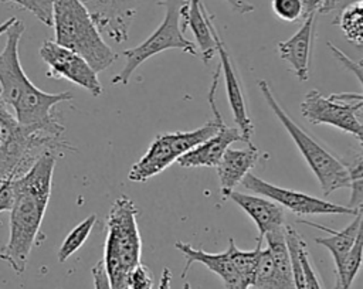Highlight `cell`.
Wrapping results in <instances>:
<instances>
[{
  "label": "cell",
  "instance_id": "cell-24",
  "mask_svg": "<svg viewBox=\"0 0 363 289\" xmlns=\"http://www.w3.org/2000/svg\"><path fill=\"white\" fill-rule=\"evenodd\" d=\"M363 255V238L362 234L356 238L352 249L347 252L339 269L335 271L333 289H352L353 280L360 269Z\"/></svg>",
  "mask_w": 363,
  "mask_h": 289
},
{
  "label": "cell",
  "instance_id": "cell-14",
  "mask_svg": "<svg viewBox=\"0 0 363 289\" xmlns=\"http://www.w3.org/2000/svg\"><path fill=\"white\" fill-rule=\"evenodd\" d=\"M214 38H216V51L220 57V69L221 74L224 75V82H225V92H227V99L233 112L234 122L242 136V142H245L248 146H254L251 137L254 135V125L250 118L248 109H247V102L245 96L242 92V86L240 84V79L237 76V69L235 65L221 40L218 35L217 28L214 27Z\"/></svg>",
  "mask_w": 363,
  "mask_h": 289
},
{
  "label": "cell",
  "instance_id": "cell-22",
  "mask_svg": "<svg viewBox=\"0 0 363 289\" xmlns=\"http://www.w3.org/2000/svg\"><path fill=\"white\" fill-rule=\"evenodd\" d=\"M337 24L346 37V40L354 47H362L363 44V0H353L346 4L336 20Z\"/></svg>",
  "mask_w": 363,
  "mask_h": 289
},
{
  "label": "cell",
  "instance_id": "cell-9",
  "mask_svg": "<svg viewBox=\"0 0 363 289\" xmlns=\"http://www.w3.org/2000/svg\"><path fill=\"white\" fill-rule=\"evenodd\" d=\"M363 96L362 94H330L322 95L311 89L301 102V113L312 125H329L343 130L362 143Z\"/></svg>",
  "mask_w": 363,
  "mask_h": 289
},
{
  "label": "cell",
  "instance_id": "cell-31",
  "mask_svg": "<svg viewBox=\"0 0 363 289\" xmlns=\"http://www.w3.org/2000/svg\"><path fill=\"white\" fill-rule=\"evenodd\" d=\"M13 176L0 181V212L10 211L14 203V190H13Z\"/></svg>",
  "mask_w": 363,
  "mask_h": 289
},
{
  "label": "cell",
  "instance_id": "cell-21",
  "mask_svg": "<svg viewBox=\"0 0 363 289\" xmlns=\"http://www.w3.org/2000/svg\"><path fill=\"white\" fill-rule=\"evenodd\" d=\"M299 222L315 227V228H320L329 234V237H325V238L318 237V238H315V241H316V244L325 246L330 252L333 262H335V271H336L340 268L347 252L352 249L356 238L362 234L363 210H360L356 215H353V220L340 231H336V230H332V228H328V227H323L316 222L306 221V220H301Z\"/></svg>",
  "mask_w": 363,
  "mask_h": 289
},
{
  "label": "cell",
  "instance_id": "cell-1",
  "mask_svg": "<svg viewBox=\"0 0 363 289\" xmlns=\"http://www.w3.org/2000/svg\"><path fill=\"white\" fill-rule=\"evenodd\" d=\"M55 154L38 157L30 169L13 178L14 203L10 210L9 241L0 249V259L21 275L37 241L51 197Z\"/></svg>",
  "mask_w": 363,
  "mask_h": 289
},
{
  "label": "cell",
  "instance_id": "cell-30",
  "mask_svg": "<svg viewBox=\"0 0 363 289\" xmlns=\"http://www.w3.org/2000/svg\"><path fill=\"white\" fill-rule=\"evenodd\" d=\"M153 286V276L150 269L139 264L129 275V289H152Z\"/></svg>",
  "mask_w": 363,
  "mask_h": 289
},
{
  "label": "cell",
  "instance_id": "cell-12",
  "mask_svg": "<svg viewBox=\"0 0 363 289\" xmlns=\"http://www.w3.org/2000/svg\"><path fill=\"white\" fill-rule=\"evenodd\" d=\"M40 57L48 67L47 76L65 78L88 91L92 96L102 94L104 88L98 79V72L77 52L55 41L45 40L40 47Z\"/></svg>",
  "mask_w": 363,
  "mask_h": 289
},
{
  "label": "cell",
  "instance_id": "cell-19",
  "mask_svg": "<svg viewBox=\"0 0 363 289\" xmlns=\"http://www.w3.org/2000/svg\"><path fill=\"white\" fill-rule=\"evenodd\" d=\"M174 246L186 258V265H184V269L182 272V278H184L187 275V271L190 269L191 264L199 262V264H203L206 268H208L213 273L218 275L227 289H237V288H241V286H247L241 282V279H240V276H238V273H237V271H235V268H234V265L230 259V255H228L227 249L223 251V252L210 254L207 251L197 249V248L191 246L190 244L182 242V241H176Z\"/></svg>",
  "mask_w": 363,
  "mask_h": 289
},
{
  "label": "cell",
  "instance_id": "cell-36",
  "mask_svg": "<svg viewBox=\"0 0 363 289\" xmlns=\"http://www.w3.org/2000/svg\"><path fill=\"white\" fill-rule=\"evenodd\" d=\"M170 280H172V272H170V269H169V268H163L157 289H170Z\"/></svg>",
  "mask_w": 363,
  "mask_h": 289
},
{
  "label": "cell",
  "instance_id": "cell-8",
  "mask_svg": "<svg viewBox=\"0 0 363 289\" xmlns=\"http://www.w3.org/2000/svg\"><path fill=\"white\" fill-rule=\"evenodd\" d=\"M182 3L183 0H163L159 3L164 7V17L162 23L142 44L122 52L125 57V65L111 79L112 85H126L138 67H140L150 57L166 50L177 48L190 55H197L196 44L184 37L180 27Z\"/></svg>",
  "mask_w": 363,
  "mask_h": 289
},
{
  "label": "cell",
  "instance_id": "cell-2",
  "mask_svg": "<svg viewBox=\"0 0 363 289\" xmlns=\"http://www.w3.org/2000/svg\"><path fill=\"white\" fill-rule=\"evenodd\" d=\"M24 30V23L16 18L6 31V45L0 52V96L13 109L18 123L62 135L64 125L57 119L54 108L61 102L71 101L74 95L69 91L44 92L28 79L18 58V44Z\"/></svg>",
  "mask_w": 363,
  "mask_h": 289
},
{
  "label": "cell",
  "instance_id": "cell-26",
  "mask_svg": "<svg viewBox=\"0 0 363 289\" xmlns=\"http://www.w3.org/2000/svg\"><path fill=\"white\" fill-rule=\"evenodd\" d=\"M345 163V162H343ZM349 174H350V190L352 197L347 207L354 210H362L363 205V167H362V154L359 153L352 163H345Z\"/></svg>",
  "mask_w": 363,
  "mask_h": 289
},
{
  "label": "cell",
  "instance_id": "cell-25",
  "mask_svg": "<svg viewBox=\"0 0 363 289\" xmlns=\"http://www.w3.org/2000/svg\"><path fill=\"white\" fill-rule=\"evenodd\" d=\"M95 222H96V215L91 214L69 231V234L64 238V241L57 252L58 262H61V264L65 262L71 255H74L85 244Z\"/></svg>",
  "mask_w": 363,
  "mask_h": 289
},
{
  "label": "cell",
  "instance_id": "cell-28",
  "mask_svg": "<svg viewBox=\"0 0 363 289\" xmlns=\"http://www.w3.org/2000/svg\"><path fill=\"white\" fill-rule=\"evenodd\" d=\"M274 14L286 23H294L302 18L303 10L301 0H271Z\"/></svg>",
  "mask_w": 363,
  "mask_h": 289
},
{
  "label": "cell",
  "instance_id": "cell-10",
  "mask_svg": "<svg viewBox=\"0 0 363 289\" xmlns=\"http://www.w3.org/2000/svg\"><path fill=\"white\" fill-rule=\"evenodd\" d=\"M242 186L250 190L251 193H255L258 196L267 197L277 204H279L282 208L289 210L291 212L296 215H356L360 210H354L347 205L335 204L330 201H326L323 198L313 197L311 194H305L296 190L279 187L277 184L268 183L258 176L252 173H247L244 178L241 180Z\"/></svg>",
  "mask_w": 363,
  "mask_h": 289
},
{
  "label": "cell",
  "instance_id": "cell-29",
  "mask_svg": "<svg viewBox=\"0 0 363 289\" xmlns=\"http://www.w3.org/2000/svg\"><path fill=\"white\" fill-rule=\"evenodd\" d=\"M299 261H301V266H302V272H303V280H305V289H322L319 276L311 262L309 258V252H308V246L306 242L302 239L299 244Z\"/></svg>",
  "mask_w": 363,
  "mask_h": 289
},
{
  "label": "cell",
  "instance_id": "cell-27",
  "mask_svg": "<svg viewBox=\"0 0 363 289\" xmlns=\"http://www.w3.org/2000/svg\"><path fill=\"white\" fill-rule=\"evenodd\" d=\"M0 1L13 3L23 10L30 11L43 24L48 27L52 26V6L55 0H0Z\"/></svg>",
  "mask_w": 363,
  "mask_h": 289
},
{
  "label": "cell",
  "instance_id": "cell-37",
  "mask_svg": "<svg viewBox=\"0 0 363 289\" xmlns=\"http://www.w3.org/2000/svg\"><path fill=\"white\" fill-rule=\"evenodd\" d=\"M337 3H339V0H323V1H322V6H320V8H319L318 13H320V14H328V13H330L332 10L336 8Z\"/></svg>",
  "mask_w": 363,
  "mask_h": 289
},
{
  "label": "cell",
  "instance_id": "cell-20",
  "mask_svg": "<svg viewBox=\"0 0 363 289\" xmlns=\"http://www.w3.org/2000/svg\"><path fill=\"white\" fill-rule=\"evenodd\" d=\"M259 159V150L255 146H248L247 149H227L217 163V174L220 178V187L223 197L234 190V187L241 183L244 176L255 166Z\"/></svg>",
  "mask_w": 363,
  "mask_h": 289
},
{
  "label": "cell",
  "instance_id": "cell-15",
  "mask_svg": "<svg viewBox=\"0 0 363 289\" xmlns=\"http://www.w3.org/2000/svg\"><path fill=\"white\" fill-rule=\"evenodd\" d=\"M315 17L316 14L306 16L295 34L277 44L281 60L289 65V69L301 82L309 79L311 55L315 40Z\"/></svg>",
  "mask_w": 363,
  "mask_h": 289
},
{
  "label": "cell",
  "instance_id": "cell-17",
  "mask_svg": "<svg viewBox=\"0 0 363 289\" xmlns=\"http://www.w3.org/2000/svg\"><path fill=\"white\" fill-rule=\"evenodd\" d=\"M238 140L242 142L238 128L227 126L221 118L217 132L186 152L182 157H179L177 163L180 167H216L230 144Z\"/></svg>",
  "mask_w": 363,
  "mask_h": 289
},
{
  "label": "cell",
  "instance_id": "cell-11",
  "mask_svg": "<svg viewBox=\"0 0 363 289\" xmlns=\"http://www.w3.org/2000/svg\"><path fill=\"white\" fill-rule=\"evenodd\" d=\"M286 227V225H285ZM262 241L267 246L259 249L252 278V289H295L291 259L285 241V228L267 234Z\"/></svg>",
  "mask_w": 363,
  "mask_h": 289
},
{
  "label": "cell",
  "instance_id": "cell-6",
  "mask_svg": "<svg viewBox=\"0 0 363 289\" xmlns=\"http://www.w3.org/2000/svg\"><path fill=\"white\" fill-rule=\"evenodd\" d=\"M220 75H221V69L218 65L216 72L213 74V81L208 91V103L214 118L194 130H186V132L179 130V132L157 135L152 140L146 153L130 167L128 173V178L130 181L143 183L152 178L153 176L162 173L170 164L177 162L179 157H182L186 152H189L190 149L204 142L206 139H208L211 135L217 132L218 122L223 118L218 108L216 106V98H214Z\"/></svg>",
  "mask_w": 363,
  "mask_h": 289
},
{
  "label": "cell",
  "instance_id": "cell-34",
  "mask_svg": "<svg viewBox=\"0 0 363 289\" xmlns=\"http://www.w3.org/2000/svg\"><path fill=\"white\" fill-rule=\"evenodd\" d=\"M225 1L230 4L233 11L238 14H248L255 8L250 0H225Z\"/></svg>",
  "mask_w": 363,
  "mask_h": 289
},
{
  "label": "cell",
  "instance_id": "cell-38",
  "mask_svg": "<svg viewBox=\"0 0 363 289\" xmlns=\"http://www.w3.org/2000/svg\"><path fill=\"white\" fill-rule=\"evenodd\" d=\"M14 20H16V17H10V18H7L6 21H3V23L0 24V35L4 34V33L9 30V27L14 23Z\"/></svg>",
  "mask_w": 363,
  "mask_h": 289
},
{
  "label": "cell",
  "instance_id": "cell-16",
  "mask_svg": "<svg viewBox=\"0 0 363 289\" xmlns=\"http://www.w3.org/2000/svg\"><path fill=\"white\" fill-rule=\"evenodd\" d=\"M180 27L183 33L186 28H190L204 64H208L217 54L214 38L216 26L214 17L207 11L201 0H183L180 6Z\"/></svg>",
  "mask_w": 363,
  "mask_h": 289
},
{
  "label": "cell",
  "instance_id": "cell-7",
  "mask_svg": "<svg viewBox=\"0 0 363 289\" xmlns=\"http://www.w3.org/2000/svg\"><path fill=\"white\" fill-rule=\"evenodd\" d=\"M258 89L268 103L269 109L274 112L277 119L285 128L294 143L296 144L303 160L308 163L309 169L315 174L323 196L339 188L350 187V174L345 163L333 156L326 147H323L318 140H315L308 132H305L298 123H295L286 110L275 99L272 89L267 81H258Z\"/></svg>",
  "mask_w": 363,
  "mask_h": 289
},
{
  "label": "cell",
  "instance_id": "cell-13",
  "mask_svg": "<svg viewBox=\"0 0 363 289\" xmlns=\"http://www.w3.org/2000/svg\"><path fill=\"white\" fill-rule=\"evenodd\" d=\"M88 10L92 21L115 42L128 40L132 21L136 16L138 0H79Z\"/></svg>",
  "mask_w": 363,
  "mask_h": 289
},
{
  "label": "cell",
  "instance_id": "cell-40",
  "mask_svg": "<svg viewBox=\"0 0 363 289\" xmlns=\"http://www.w3.org/2000/svg\"><path fill=\"white\" fill-rule=\"evenodd\" d=\"M237 289H250V288H247V286H241V288H237Z\"/></svg>",
  "mask_w": 363,
  "mask_h": 289
},
{
  "label": "cell",
  "instance_id": "cell-33",
  "mask_svg": "<svg viewBox=\"0 0 363 289\" xmlns=\"http://www.w3.org/2000/svg\"><path fill=\"white\" fill-rule=\"evenodd\" d=\"M91 273H92V279H94V286H95V289H111V285H109V280H108V276H106V272H105L102 259L98 261V262L92 266Z\"/></svg>",
  "mask_w": 363,
  "mask_h": 289
},
{
  "label": "cell",
  "instance_id": "cell-3",
  "mask_svg": "<svg viewBox=\"0 0 363 289\" xmlns=\"http://www.w3.org/2000/svg\"><path fill=\"white\" fill-rule=\"evenodd\" d=\"M72 150L62 135L18 123L0 96V181L26 173L43 154L58 156Z\"/></svg>",
  "mask_w": 363,
  "mask_h": 289
},
{
  "label": "cell",
  "instance_id": "cell-18",
  "mask_svg": "<svg viewBox=\"0 0 363 289\" xmlns=\"http://www.w3.org/2000/svg\"><path fill=\"white\" fill-rule=\"evenodd\" d=\"M228 198H231L255 222L258 228L257 241L264 242L262 238L267 234L285 228L284 208L275 201L262 196L244 194L234 190L228 194Z\"/></svg>",
  "mask_w": 363,
  "mask_h": 289
},
{
  "label": "cell",
  "instance_id": "cell-39",
  "mask_svg": "<svg viewBox=\"0 0 363 289\" xmlns=\"http://www.w3.org/2000/svg\"><path fill=\"white\" fill-rule=\"evenodd\" d=\"M182 289H191V286H190V283H184Z\"/></svg>",
  "mask_w": 363,
  "mask_h": 289
},
{
  "label": "cell",
  "instance_id": "cell-4",
  "mask_svg": "<svg viewBox=\"0 0 363 289\" xmlns=\"http://www.w3.org/2000/svg\"><path fill=\"white\" fill-rule=\"evenodd\" d=\"M139 208L128 196H119L106 217L104 268L111 289H129V275L140 264L142 239L136 217Z\"/></svg>",
  "mask_w": 363,
  "mask_h": 289
},
{
  "label": "cell",
  "instance_id": "cell-35",
  "mask_svg": "<svg viewBox=\"0 0 363 289\" xmlns=\"http://www.w3.org/2000/svg\"><path fill=\"white\" fill-rule=\"evenodd\" d=\"M322 1L323 0H301L302 10H303L302 18H305L306 16H311V14H316L322 6Z\"/></svg>",
  "mask_w": 363,
  "mask_h": 289
},
{
  "label": "cell",
  "instance_id": "cell-32",
  "mask_svg": "<svg viewBox=\"0 0 363 289\" xmlns=\"http://www.w3.org/2000/svg\"><path fill=\"white\" fill-rule=\"evenodd\" d=\"M328 47H329L330 51L333 52L335 58H336L340 64H343V65L347 68V71L354 72L356 76H357V81L362 82V65H360V62H353L352 60H349V58H347L340 50H337V47H335L332 42H328Z\"/></svg>",
  "mask_w": 363,
  "mask_h": 289
},
{
  "label": "cell",
  "instance_id": "cell-23",
  "mask_svg": "<svg viewBox=\"0 0 363 289\" xmlns=\"http://www.w3.org/2000/svg\"><path fill=\"white\" fill-rule=\"evenodd\" d=\"M261 241H257V245L254 249L251 251H242L240 249L234 239L230 238L228 239V246H227V252L230 255V259L241 279V282L244 285H247L248 288H251L252 283V278H254V272H255V266H257V259H258V252L261 249Z\"/></svg>",
  "mask_w": 363,
  "mask_h": 289
},
{
  "label": "cell",
  "instance_id": "cell-5",
  "mask_svg": "<svg viewBox=\"0 0 363 289\" xmlns=\"http://www.w3.org/2000/svg\"><path fill=\"white\" fill-rule=\"evenodd\" d=\"M51 27L55 33L54 41L81 55L95 72L109 68L118 57L79 0H55Z\"/></svg>",
  "mask_w": 363,
  "mask_h": 289
}]
</instances>
